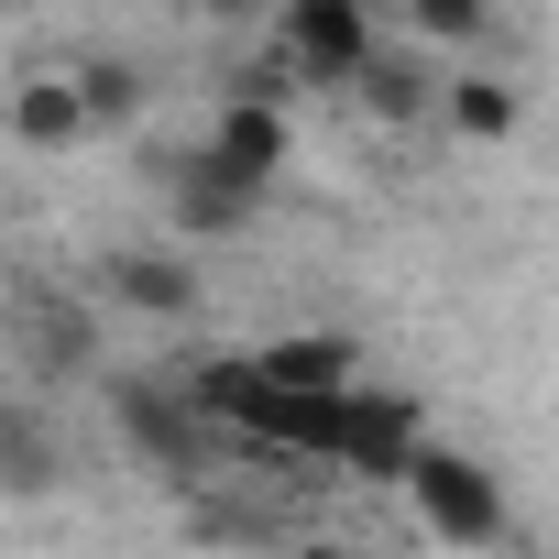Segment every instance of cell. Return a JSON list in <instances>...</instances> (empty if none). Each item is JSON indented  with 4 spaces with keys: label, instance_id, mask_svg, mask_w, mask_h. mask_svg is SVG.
Here are the masks:
<instances>
[{
    "label": "cell",
    "instance_id": "7",
    "mask_svg": "<svg viewBox=\"0 0 559 559\" xmlns=\"http://www.w3.org/2000/svg\"><path fill=\"white\" fill-rule=\"evenodd\" d=\"M99 297L110 308H132V319H198V263H176V252H99Z\"/></svg>",
    "mask_w": 559,
    "mask_h": 559
},
{
    "label": "cell",
    "instance_id": "13",
    "mask_svg": "<svg viewBox=\"0 0 559 559\" xmlns=\"http://www.w3.org/2000/svg\"><path fill=\"white\" fill-rule=\"evenodd\" d=\"M34 362H45V373H88V362H99V319H88L78 297H45V308H34Z\"/></svg>",
    "mask_w": 559,
    "mask_h": 559
},
{
    "label": "cell",
    "instance_id": "17",
    "mask_svg": "<svg viewBox=\"0 0 559 559\" xmlns=\"http://www.w3.org/2000/svg\"><path fill=\"white\" fill-rule=\"evenodd\" d=\"M0 308H12V297H0Z\"/></svg>",
    "mask_w": 559,
    "mask_h": 559
},
{
    "label": "cell",
    "instance_id": "16",
    "mask_svg": "<svg viewBox=\"0 0 559 559\" xmlns=\"http://www.w3.org/2000/svg\"><path fill=\"white\" fill-rule=\"evenodd\" d=\"M297 559H352V548H341V537H308V548H297Z\"/></svg>",
    "mask_w": 559,
    "mask_h": 559
},
{
    "label": "cell",
    "instance_id": "11",
    "mask_svg": "<svg viewBox=\"0 0 559 559\" xmlns=\"http://www.w3.org/2000/svg\"><path fill=\"white\" fill-rule=\"evenodd\" d=\"M362 110H373V121H417V110H439V78H428L406 45H384V56L362 67Z\"/></svg>",
    "mask_w": 559,
    "mask_h": 559
},
{
    "label": "cell",
    "instance_id": "14",
    "mask_svg": "<svg viewBox=\"0 0 559 559\" xmlns=\"http://www.w3.org/2000/svg\"><path fill=\"white\" fill-rule=\"evenodd\" d=\"M406 34H428V45H483V0H406Z\"/></svg>",
    "mask_w": 559,
    "mask_h": 559
},
{
    "label": "cell",
    "instance_id": "8",
    "mask_svg": "<svg viewBox=\"0 0 559 559\" xmlns=\"http://www.w3.org/2000/svg\"><path fill=\"white\" fill-rule=\"evenodd\" d=\"M154 176H165V209H176V230H198V241L252 219V187H230V176L209 165V143H198V154H165Z\"/></svg>",
    "mask_w": 559,
    "mask_h": 559
},
{
    "label": "cell",
    "instance_id": "4",
    "mask_svg": "<svg viewBox=\"0 0 559 559\" xmlns=\"http://www.w3.org/2000/svg\"><path fill=\"white\" fill-rule=\"evenodd\" d=\"M286 154H297V121L286 110H274V99H230L219 88V110H209V165L230 176V187H274V176H286Z\"/></svg>",
    "mask_w": 559,
    "mask_h": 559
},
{
    "label": "cell",
    "instance_id": "10",
    "mask_svg": "<svg viewBox=\"0 0 559 559\" xmlns=\"http://www.w3.org/2000/svg\"><path fill=\"white\" fill-rule=\"evenodd\" d=\"M439 110H450V132H461V143H504V132L526 121V88H515V78H493V67H472V78H439Z\"/></svg>",
    "mask_w": 559,
    "mask_h": 559
},
{
    "label": "cell",
    "instance_id": "9",
    "mask_svg": "<svg viewBox=\"0 0 559 559\" xmlns=\"http://www.w3.org/2000/svg\"><path fill=\"white\" fill-rule=\"evenodd\" d=\"M78 132H88L78 67H56V78H23V88H12V143H34V154H67Z\"/></svg>",
    "mask_w": 559,
    "mask_h": 559
},
{
    "label": "cell",
    "instance_id": "1",
    "mask_svg": "<svg viewBox=\"0 0 559 559\" xmlns=\"http://www.w3.org/2000/svg\"><path fill=\"white\" fill-rule=\"evenodd\" d=\"M406 504H417V526H428L439 548H504V526H515L504 483H493L483 461H461L450 439H428V450H417V472H406Z\"/></svg>",
    "mask_w": 559,
    "mask_h": 559
},
{
    "label": "cell",
    "instance_id": "2",
    "mask_svg": "<svg viewBox=\"0 0 559 559\" xmlns=\"http://www.w3.org/2000/svg\"><path fill=\"white\" fill-rule=\"evenodd\" d=\"M274 56H286V78H308V88H362L384 34H373L362 0H297V12L274 23Z\"/></svg>",
    "mask_w": 559,
    "mask_h": 559
},
{
    "label": "cell",
    "instance_id": "12",
    "mask_svg": "<svg viewBox=\"0 0 559 559\" xmlns=\"http://www.w3.org/2000/svg\"><path fill=\"white\" fill-rule=\"evenodd\" d=\"M56 472H67L56 439H45L23 406H0V493H23V504H34V493H56Z\"/></svg>",
    "mask_w": 559,
    "mask_h": 559
},
{
    "label": "cell",
    "instance_id": "6",
    "mask_svg": "<svg viewBox=\"0 0 559 559\" xmlns=\"http://www.w3.org/2000/svg\"><path fill=\"white\" fill-rule=\"evenodd\" d=\"M252 373L274 395H362V341L352 330H274L252 352Z\"/></svg>",
    "mask_w": 559,
    "mask_h": 559
},
{
    "label": "cell",
    "instance_id": "15",
    "mask_svg": "<svg viewBox=\"0 0 559 559\" xmlns=\"http://www.w3.org/2000/svg\"><path fill=\"white\" fill-rule=\"evenodd\" d=\"M78 99H88V121H121L143 88H132V67H110V56H99V67H78Z\"/></svg>",
    "mask_w": 559,
    "mask_h": 559
},
{
    "label": "cell",
    "instance_id": "5",
    "mask_svg": "<svg viewBox=\"0 0 559 559\" xmlns=\"http://www.w3.org/2000/svg\"><path fill=\"white\" fill-rule=\"evenodd\" d=\"M417 450H428V417H417V395H352V428H341V472H362V483H395V493H406Z\"/></svg>",
    "mask_w": 559,
    "mask_h": 559
},
{
    "label": "cell",
    "instance_id": "3",
    "mask_svg": "<svg viewBox=\"0 0 559 559\" xmlns=\"http://www.w3.org/2000/svg\"><path fill=\"white\" fill-rule=\"evenodd\" d=\"M110 417L154 472H209V450H219V428L187 406V384H110Z\"/></svg>",
    "mask_w": 559,
    "mask_h": 559
}]
</instances>
